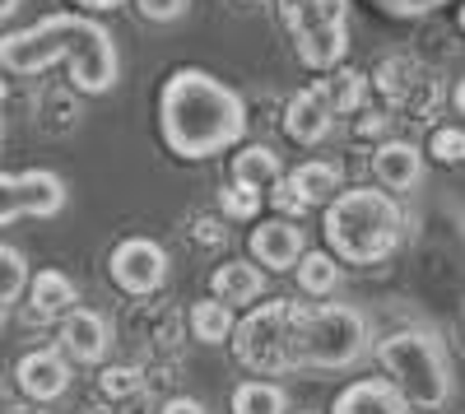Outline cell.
Instances as JSON below:
<instances>
[{"mask_svg":"<svg viewBox=\"0 0 465 414\" xmlns=\"http://www.w3.org/2000/svg\"><path fill=\"white\" fill-rule=\"evenodd\" d=\"M0 65L10 74H43L47 65H65L70 84L80 94H112L122 80V56H116L112 33L89 15H47L28 28L0 37Z\"/></svg>","mask_w":465,"mask_h":414,"instance_id":"1","label":"cell"},{"mask_svg":"<svg viewBox=\"0 0 465 414\" xmlns=\"http://www.w3.org/2000/svg\"><path fill=\"white\" fill-rule=\"evenodd\" d=\"M159 131L177 159L201 163L223 149L242 144L247 135V103L238 89L201 65H182L163 80L159 94Z\"/></svg>","mask_w":465,"mask_h":414,"instance_id":"2","label":"cell"},{"mask_svg":"<svg viewBox=\"0 0 465 414\" xmlns=\"http://www.w3.org/2000/svg\"><path fill=\"white\" fill-rule=\"evenodd\" d=\"M322 233H326V247L349 266H381L405 242V214L391 192L349 186L326 205Z\"/></svg>","mask_w":465,"mask_h":414,"instance_id":"3","label":"cell"},{"mask_svg":"<svg viewBox=\"0 0 465 414\" xmlns=\"http://www.w3.org/2000/svg\"><path fill=\"white\" fill-rule=\"evenodd\" d=\"M368 354V317L349 303H298L293 317V372L354 368Z\"/></svg>","mask_w":465,"mask_h":414,"instance_id":"4","label":"cell"},{"mask_svg":"<svg viewBox=\"0 0 465 414\" xmlns=\"http://www.w3.org/2000/svg\"><path fill=\"white\" fill-rule=\"evenodd\" d=\"M377 363H381L386 378L405 391V400L414 409H442L456 391L451 359H447V350L433 330H410L405 326L396 335H386L377 345Z\"/></svg>","mask_w":465,"mask_h":414,"instance_id":"5","label":"cell"},{"mask_svg":"<svg viewBox=\"0 0 465 414\" xmlns=\"http://www.w3.org/2000/svg\"><path fill=\"white\" fill-rule=\"evenodd\" d=\"M289 43L307 70H335L349 52V0H280Z\"/></svg>","mask_w":465,"mask_h":414,"instance_id":"6","label":"cell"},{"mask_svg":"<svg viewBox=\"0 0 465 414\" xmlns=\"http://www.w3.org/2000/svg\"><path fill=\"white\" fill-rule=\"evenodd\" d=\"M293 317H298V298H265L261 308H252L228 340L238 363L252 372H293V359H289Z\"/></svg>","mask_w":465,"mask_h":414,"instance_id":"7","label":"cell"},{"mask_svg":"<svg viewBox=\"0 0 465 414\" xmlns=\"http://www.w3.org/2000/svg\"><path fill=\"white\" fill-rule=\"evenodd\" d=\"M0 196H5V210H0V223L15 229L19 219H52L65 210V182L47 168H24V172H5L0 177Z\"/></svg>","mask_w":465,"mask_h":414,"instance_id":"8","label":"cell"},{"mask_svg":"<svg viewBox=\"0 0 465 414\" xmlns=\"http://www.w3.org/2000/svg\"><path fill=\"white\" fill-rule=\"evenodd\" d=\"M107 275H112V284L122 293L149 298L153 289H163V280H168V251L153 238H126V242L112 247Z\"/></svg>","mask_w":465,"mask_h":414,"instance_id":"9","label":"cell"},{"mask_svg":"<svg viewBox=\"0 0 465 414\" xmlns=\"http://www.w3.org/2000/svg\"><path fill=\"white\" fill-rule=\"evenodd\" d=\"M377 89L386 94V103H391L396 112H410V117H429V112L438 107L442 89L429 70H423L419 61L410 56H391V61H381L377 65Z\"/></svg>","mask_w":465,"mask_h":414,"instance_id":"10","label":"cell"},{"mask_svg":"<svg viewBox=\"0 0 465 414\" xmlns=\"http://www.w3.org/2000/svg\"><path fill=\"white\" fill-rule=\"evenodd\" d=\"M15 382L33 405L61 400L70 391V354L65 350H28L15 363Z\"/></svg>","mask_w":465,"mask_h":414,"instance_id":"11","label":"cell"},{"mask_svg":"<svg viewBox=\"0 0 465 414\" xmlns=\"http://www.w3.org/2000/svg\"><path fill=\"white\" fill-rule=\"evenodd\" d=\"M335 117H340V112H335V103L326 94V80H317V84H307V89H298L289 98V107H284V135L298 140V144H322L331 135Z\"/></svg>","mask_w":465,"mask_h":414,"instance_id":"12","label":"cell"},{"mask_svg":"<svg viewBox=\"0 0 465 414\" xmlns=\"http://www.w3.org/2000/svg\"><path fill=\"white\" fill-rule=\"evenodd\" d=\"M247 247L265 271H293L302 261V251H307V238H302V229L293 219H265V223L252 229Z\"/></svg>","mask_w":465,"mask_h":414,"instance_id":"13","label":"cell"},{"mask_svg":"<svg viewBox=\"0 0 465 414\" xmlns=\"http://www.w3.org/2000/svg\"><path fill=\"white\" fill-rule=\"evenodd\" d=\"M61 350L74 359V363H98L107 350H112V326L103 312L94 308H70L61 317Z\"/></svg>","mask_w":465,"mask_h":414,"instance_id":"14","label":"cell"},{"mask_svg":"<svg viewBox=\"0 0 465 414\" xmlns=\"http://www.w3.org/2000/svg\"><path fill=\"white\" fill-rule=\"evenodd\" d=\"M331 414H414V405L391 378H359L335 396Z\"/></svg>","mask_w":465,"mask_h":414,"instance_id":"15","label":"cell"},{"mask_svg":"<svg viewBox=\"0 0 465 414\" xmlns=\"http://www.w3.org/2000/svg\"><path fill=\"white\" fill-rule=\"evenodd\" d=\"M372 177L386 186V192H414L423 182V149L410 140H386L372 154Z\"/></svg>","mask_w":465,"mask_h":414,"instance_id":"16","label":"cell"},{"mask_svg":"<svg viewBox=\"0 0 465 414\" xmlns=\"http://www.w3.org/2000/svg\"><path fill=\"white\" fill-rule=\"evenodd\" d=\"M210 289L232 308H252L256 298H265V266H252V261H223V266L210 275Z\"/></svg>","mask_w":465,"mask_h":414,"instance_id":"17","label":"cell"},{"mask_svg":"<svg viewBox=\"0 0 465 414\" xmlns=\"http://www.w3.org/2000/svg\"><path fill=\"white\" fill-rule=\"evenodd\" d=\"M74 298H80V289H74V280L65 271H37L33 284H28V312L37 321L47 317H65L74 308Z\"/></svg>","mask_w":465,"mask_h":414,"instance_id":"18","label":"cell"},{"mask_svg":"<svg viewBox=\"0 0 465 414\" xmlns=\"http://www.w3.org/2000/svg\"><path fill=\"white\" fill-rule=\"evenodd\" d=\"M232 177L247 182V186H261V192H275V186L284 182V163L270 144H247L232 154Z\"/></svg>","mask_w":465,"mask_h":414,"instance_id":"19","label":"cell"},{"mask_svg":"<svg viewBox=\"0 0 465 414\" xmlns=\"http://www.w3.org/2000/svg\"><path fill=\"white\" fill-rule=\"evenodd\" d=\"M289 182L307 196V205H331V201L340 196V186H344V172H340V163H331V159H307V163H298V168L289 172Z\"/></svg>","mask_w":465,"mask_h":414,"instance_id":"20","label":"cell"},{"mask_svg":"<svg viewBox=\"0 0 465 414\" xmlns=\"http://www.w3.org/2000/svg\"><path fill=\"white\" fill-rule=\"evenodd\" d=\"M232 330H238V321H232V303H223V298H201L196 308H191V335H196L201 345H223L232 340Z\"/></svg>","mask_w":465,"mask_h":414,"instance_id":"21","label":"cell"},{"mask_svg":"<svg viewBox=\"0 0 465 414\" xmlns=\"http://www.w3.org/2000/svg\"><path fill=\"white\" fill-rule=\"evenodd\" d=\"M232 414H289V396L280 382L252 378L232 391Z\"/></svg>","mask_w":465,"mask_h":414,"instance_id":"22","label":"cell"},{"mask_svg":"<svg viewBox=\"0 0 465 414\" xmlns=\"http://www.w3.org/2000/svg\"><path fill=\"white\" fill-rule=\"evenodd\" d=\"M335 251H302V261H298V289L307 293V298H326V293H335V284H340V266H335Z\"/></svg>","mask_w":465,"mask_h":414,"instance_id":"23","label":"cell"},{"mask_svg":"<svg viewBox=\"0 0 465 414\" xmlns=\"http://www.w3.org/2000/svg\"><path fill=\"white\" fill-rule=\"evenodd\" d=\"M326 94H331L335 112H359L363 98H368V74L335 65V70H326Z\"/></svg>","mask_w":465,"mask_h":414,"instance_id":"24","label":"cell"},{"mask_svg":"<svg viewBox=\"0 0 465 414\" xmlns=\"http://www.w3.org/2000/svg\"><path fill=\"white\" fill-rule=\"evenodd\" d=\"M219 205L228 219H256L261 214V186H247L232 177L228 186H219Z\"/></svg>","mask_w":465,"mask_h":414,"instance_id":"25","label":"cell"},{"mask_svg":"<svg viewBox=\"0 0 465 414\" xmlns=\"http://www.w3.org/2000/svg\"><path fill=\"white\" fill-rule=\"evenodd\" d=\"M0 261H5V289H0V308H15L19 298H24V289L33 284V280H28V261H24L19 247H0Z\"/></svg>","mask_w":465,"mask_h":414,"instance_id":"26","label":"cell"},{"mask_svg":"<svg viewBox=\"0 0 465 414\" xmlns=\"http://www.w3.org/2000/svg\"><path fill=\"white\" fill-rule=\"evenodd\" d=\"M429 154L438 159V163H465V131H456V126H438L433 131V140H429Z\"/></svg>","mask_w":465,"mask_h":414,"instance_id":"27","label":"cell"},{"mask_svg":"<svg viewBox=\"0 0 465 414\" xmlns=\"http://www.w3.org/2000/svg\"><path fill=\"white\" fill-rule=\"evenodd\" d=\"M98 387H103V396L122 400V396H135L144 387V378H140V368H107L98 378Z\"/></svg>","mask_w":465,"mask_h":414,"instance_id":"28","label":"cell"},{"mask_svg":"<svg viewBox=\"0 0 465 414\" xmlns=\"http://www.w3.org/2000/svg\"><path fill=\"white\" fill-rule=\"evenodd\" d=\"M372 5H377L381 15H391V19H423V15L442 10L447 0H372Z\"/></svg>","mask_w":465,"mask_h":414,"instance_id":"29","label":"cell"},{"mask_svg":"<svg viewBox=\"0 0 465 414\" xmlns=\"http://www.w3.org/2000/svg\"><path fill=\"white\" fill-rule=\"evenodd\" d=\"M186 5L191 0H135L140 19H149V24H177L186 15Z\"/></svg>","mask_w":465,"mask_h":414,"instance_id":"30","label":"cell"},{"mask_svg":"<svg viewBox=\"0 0 465 414\" xmlns=\"http://www.w3.org/2000/svg\"><path fill=\"white\" fill-rule=\"evenodd\" d=\"M275 205H280L284 214H302V210H307V196H302L298 186L289 182V172H284V182L275 186Z\"/></svg>","mask_w":465,"mask_h":414,"instance_id":"31","label":"cell"},{"mask_svg":"<svg viewBox=\"0 0 465 414\" xmlns=\"http://www.w3.org/2000/svg\"><path fill=\"white\" fill-rule=\"evenodd\" d=\"M163 414H210L201 400H191V396H177V400H168L163 405Z\"/></svg>","mask_w":465,"mask_h":414,"instance_id":"32","label":"cell"},{"mask_svg":"<svg viewBox=\"0 0 465 414\" xmlns=\"http://www.w3.org/2000/svg\"><path fill=\"white\" fill-rule=\"evenodd\" d=\"M381 131H386L381 112H363V117H359V135H381Z\"/></svg>","mask_w":465,"mask_h":414,"instance_id":"33","label":"cell"},{"mask_svg":"<svg viewBox=\"0 0 465 414\" xmlns=\"http://www.w3.org/2000/svg\"><path fill=\"white\" fill-rule=\"evenodd\" d=\"M74 5H84V10H94V15H107V10H122L126 0H74Z\"/></svg>","mask_w":465,"mask_h":414,"instance_id":"34","label":"cell"},{"mask_svg":"<svg viewBox=\"0 0 465 414\" xmlns=\"http://www.w3.org/2000/svg\"><path fill=\"white\" fill-rule=\"evenodd\" d=\"M19 5H24V0H0V19H15Z\"/></svg>","mask_w":465,"mask_h":414,"instance_id":"35","label":"cell"},{"mask_svg":"<svg viewBox=\"0 0 465 414\" xmlns=\"http://www.w3.org/2000/svg\"><path fill=\"white\" fill-rule=\"evenodd\" d=\"M451 103H456V112H465V80L451 89Z\"/></svg>","mask_w":465,"mask_h":414,"instance_id":"36","label":"cell"},{"mask_svg":"<svg viewBox=\"0 0 465 414\" xmlns=\"http://www.w3.org/2000/svg\"><path fill=\"white\" fill-rule=\"evenodd\" d=\"M460 28H465V5H460Z\"/></svg>","mask_w":465,"mask_h":414,"instance_id":"37","label":"cell"},{"mask_svg":"<svg viewBox=\"0 0 465 414\" xmlns=\"http://www.w3.org/2000/svg\"><path fill=\"white\" fill-rule=\"evenodd\" d=\"M247 5H261V0H247Z\"/></svg>","mask_w":465,"mask_h":414,"instance_id":"38","label":"cell"},{"mask_svg":"<svg viewBox=\"0 0 465 414\" xmlns=\"http://www.w3.org/2000/svg\"><path fill=\"white\" fill-rule=\"evenodd\" d=\"M302 414H312V409H302Z\"/></svg>","mask_w":465,"mask_h":414,"instance_id":"39","label":"cell"}]
</instances>
